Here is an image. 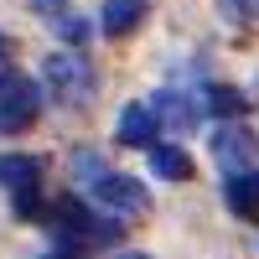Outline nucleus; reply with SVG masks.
<instances>
[{"label": "nucleus", "instance_id": "ddd939ff", "mask_svg": "<svg viewBox=\"0 0 259 259\" xmlns=\"http://www.w3.org/2000/svg\"><path fill=\"white\" fill-rule=\"evenodd\" d=\"M36 11L41 16H62V0H36Z\"/></svg>", "mask_w": 259, "mask_h": 259}, {"label": "nucleus", "instance_id": "f8f14e48", "mask_svg": "<svg viewBox=\"0 0 259 259\" xmlns=\"http://www.w3.org/2000/svg\"><path fill=\"white\" fill-rule=\"evenodd\" d=\"M73 171H78V182H83V187H94V182H99L109 166H104V161L94 156V150H78V156H73Z\"/></svg>", "mask_w": 259, "mask_h": 259}, {"label": "nucleus", "instance_id": "1a4fd4ad", "mask_svg": "<svg viewBox=\"0 0 259 259\" xmlns=\"http://www.w3.org/2000/svg\"><path fill=\"white\" fill-rule=\"evenodd\" d=\"M223 197H228V207L239 218H259V171H233Z\"/></svg>", "mask_w": 259, "mask_h": 259}, {"label": "nucleus", "instance_id": "39448f33", "mask_svg": "<svg viewBox=\"0 0 259 259\" xmlns=\"http://www.w3.org/2000/svg\"><path fill=\"white\" fill-rule=\"evenodd\" d=\"M0 187H6L11 197H36L41 161H31V156H0Z\"/></svg>", "mask_w": 259, "mask_h": 259}, {"label": "nucleus", "instance_id": "20e7f679", "mask_svg": "<svg viewBox=\"0 0 259 259\" xmlns=\"http://www.w3.org/2000/svg\"><path fill=\"white\" fill-rule=\"evenodd\" d=\"M94 192V202H104V207H114V212H150V192L135 182V177H119V171H104V177L89 187Z\"/></svg>", "mask_w": 259, "mask_h": 259}, {"label": "nucleus", "instance_id": "4468645a", "mask_svg": "<svg viewBox=\"0 0 259 259\" xmlns=\"http://www.w3.org/2000/svg\"><path fill=\"white\" fill-rule=\"evenodd\" d=\"M41 259H73V254H62V249H57V254H41Z\"/></svg>", "mask_w": 259, "mask_h": 259}, {"label": "nucleus", "instance_id": "9d476101", "mask_svg": "<svg viewBox=\"0 0 259 259\" xmlns=\"http://www.w3.org/2000/svg\"><path fill=\"white\" fill-rule=\"evenodd\" d=\"M150 171L166 177V182H187L192 177V156L182 145H150Z\"/></svg>", "mask_w": 259, "mask_h": 259}, {"label": "nucleus", "instance_id": "f257e3e1", "mask_svg": "<svg viewBox=\"0 0 259 259\" xmlns=\"http://www.w3.org/2000/svg\"><path fill=\"white\" fill-rule=\"evenodd\" d=\"M41 78H47V89H52L57 104H83L94 94V68L78 52H52L41 62Z\"/></svg>", "mask_w": 259, "mask_h": 259}, {"label": "nucleus", "instance_id": "9b49d317", "mask_svg": "<svg viewBox=\"0 0 259 259\" xmlns=\"http://www.w3.org/2000/svg\"><path fill=\"white\" fill-rule=\"evenodd\" d=\"M207 109H212V114H223V119H239L249 104H244V94H239V89L218 83V89H207Z\"/></svg>", "mask_w": 259, "mask_h": 259}, {"label": "nucleus", "instance_id": "f03ea898", "mask_svg": "<svg viewBox=\"0 0 259 259\" xmlns=\"http://www.w3.org/2000/svg\"><path fill=\"white\" fill-rule=\"evenodd\" d=\"M36 114H41V89L21 73H6L0 78V130L21 135V130L36 124Z\"/></svg>", "mask_w": 259, "mask_h": 259}, {"label": "nucleus", "instance_id": "2eb2a0df", "mask_svg": "<svg viewBox=\"0 0 259 259\" xmlns=\"http://www.w3.org/2000/svg\"><path fill=\"white\" fill-rule=\"evenodd\" d=\"M119 259H150V254H119Z\"/></svg>", "mask_w": 259, "mask_h": 259}, {"label": "nucleus", "instance_id": "7ed1b4c3", "mask_svg": "<svg viewBox=\"0 0 259 259\" xmlns=\"http://www.w3.org/2000/svg\"><path fill=\"white\" fill-rule=\"evenodd\" d=\"M212 161H218L228 177H233V171H254V166H259V145H254L249 130L218 124V130H212Z\"/></svg>", "mask_w": 259, "mask_h": 259}, {"label": "nucleus", "instance_id": "0eeeda50", "mask_svg": "<svg viewBox=\"0 0 259 259\" xmlns=\"http://www.w3.org/2000/svg\"><path fill=\"white\" fill-rule=\"evenodd\" d=\"M140 21H145V0H104V6H99L104 36H130Z\"/></svg>", "mask_w": 259, "mask_h": 259}, {"label": "nucleus", "instance_id": "423d86ee", "mask_svg": "<svg viewBox=\"0 0 259 259\" xmlns=\"http://www.w3.org/2000/svg\"><path fill=\"white\" fill-rule=\"evenodd\" d=\"M156 104H124V114H119V145H156Z\"/></svg>", "mask_w": 259, "mask_h": 259}, {"label": "nucleus", "instance_id": "6e6552de", "mask_svg": "<svg viewBox=\"0 0 259 259\" xmlns=\"http://www.w3.org/2000/svg\"><path fill=\"white\" fill-rule=\"evenodd\" d=\"M156 119H161V130H177V135H187V130L197 124V104H192L182 89H166V94L156 99Z\"/></svg>", "mask_w": 259, "mask_h": 259}]
</instances>
